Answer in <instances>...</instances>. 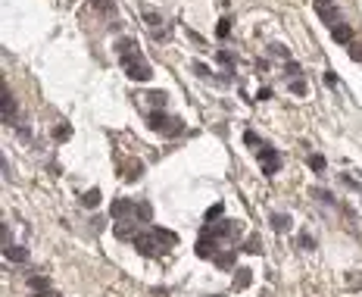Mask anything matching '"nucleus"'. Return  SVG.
Wrapping results in <instances>:
<instances>
[{"label": "nucleus", "mask_w": 362, "mask_h": 297, "mask_svg": "<svg viewBox=\"0 0 362 297\" xmlns=\"http://www.w3.org/2000/svg\"><path fill=\"white\" fill-rule=\"evenodd\" d=\"M243 232V225L241 219H222V222H206L203 229H200V238H225V241H235V238Z\"/></svg>", "instance_id": "obj_1"}, {"label": "nucleus", "mask_w": 362, "mask_h": 297, "mask_svg": "<svg viewBox=\"0 0 362 297\" xmlns=\"http://www.w3.org/2000/svg\"><path fill=\"white\" fill-rule=\"evenodd\" d=\"M122 63H125V75L131 78V81H150V78H153V69H150V66L144 63L141 50L125 53V56H122Z\"/></svg>", "instance_id": "obj_2"}, {"label": "nucleus", "mask_w": 362, "mask_h": 297, "mask_svg": "<svg viewBox=\"0 0 362 297\" xmlns=\"http://www.w3.org/2000/svg\"><path fill=\"white\" fill-rule=\"evenodd\" d=\"M131 244H134V251L141 254V257H162V254L169 251V247H162V241L156 238L153 229H150V232H137Z\"/></svg>", "instance_id": "obj_3"}, {"label": "nucleus", "mask_w": 362, "mask_h": 297, "mask_svg": "<svg viewBox=\"0 0 362 297\" xmlns=\"http://www.w3.org/2000/svg\"><path fill=\"white\" fill-rule=\"evenodd\" d=\"M259 163H262V172L265 175H275L278 172V166H281V153H278L275 147H259Z\"/></svg>", "instance_id": "obj_4"}, {"label": "nucleus", "mask_w": 362, "mask_h": 297, "mask_svg": "<svg viewBox=\"0 0 362 297\" xmlns=\"http://www.w3.org/2000/svg\"><path fill=\"white\" fill-rule=\"evenodd\" d=\"M131 213H134V204L128 197H119V200H113V204H110V216L113 219H128Z\"/></svg>", "instance_id": "obj_5"}, {"label": "nucleus", "mask_w": 362, "mask_h": 297, "mask_svg": "<svg viewBox=\"0 0 362 297\" xmlns=\"http://www.w3.org/2000/svg\"><path fill=\"white\" fill-rule=\"evenodd\" d=\"M194 254L200 257V260H216V254H219L216 238H200V241H197V247H194Z\"/></svg>", "instance_id": "obj_6"}, {"label": "nucleus", "mask_w": 362, "mask_h": 297, "mask_svg": "<svg viewBox=\"0 0 362 297\" xmlns=\"http://www.w3.org/2000/svg\"><path fill=\"white\" fill-rule=\"evenodd\" d=\"M0 88H3V85H0ZM3 122L6 125L16 122V100H13V94H9L6 88H3Z\"/></svg>", "instance_id": "obj_7"}, {"label": "nucleus", "mask_w": 362, "mask_h": 297, "mask_svg": "<svg viewBox=\"0 0 362 297\" xmlns=\"http://www.w3.org/2000/svg\"><path fill=\"white\" fill-rule=\"evenodd\" d=\"M169 119H172V116H166L162 110H153V113L147 116V125L153 128V132H159V135H162V132H166V125H169Z\"/></svg>", "instance_id": "obj_8"}, {"label": "nucleus", "mask_w": 362, "mask_h": 297, "mask_svg": "<svg viewBox=\"0 0 362 297\" xmlns=\"http://www.w3.org/2000/svg\"><path fill=\"white\" fill-rule=\"evenodd\" d=\"M250 282H253V269H247V266H238V269H235V291L250 288Z\"/></svg>", "instance_id": "obj_9"}, {"label": "nucleus", "mask_w": 362, "mask_h": 297, "mask_svg": "<svg viewBox=\"0 0 362 297\" xmlns=\"http://www.w3.org/2000/svg\"><path fill=\"white\" fill-rule=\"evenodd\" d=\"M3 257L9 260V263H28V251L25 247H16V244L3 247Z\"/></svg>", "instance_id": "obj_10"}, {"label": "nucleus", "mask_w": 362, "mask_h": 297, "mask_svg": "<svg viewBox=\"0 0 362 297\" xmlns=\"http://www.w3.org/2000/svg\"><path fill=\"white\" fill-rule=\"evenodd\" d=\"M331 34H334V41H337V44H353V28L344 25V22H337V25L331 28Z\"/></svg>", "instance_id": "obj_11"}, {"label": "nucleus", "mask_w": 362, "mask_h": 297, "mask_svg": "<svg viewBox=\"0 0 362 297\" xmlns=\"http://www.w3.org/2000/svg\"><path fill=\"white\" fill-rule=\"evenodd\" d=\"M113 232H116V238H122V241H125V238H131V241H134V235H137L134 222H125V219H122V222H116V229H113Z\"/></svg>", "instance_id": "obj_12"}, {"label": "nucleus", "mask_w": 362, "mask_h": 297, "mask_svg": "<svg viewBox=\"0 0 362 297\" xmlns=\"http://www.w3.org/2000/svg\"><path fill=\"white\" fill-rule=\"evenodd\" d=\"M290 225H294V219H290L287 213H275V216H272V229L275 232H287Z\"/></svg>", "instance_id": "obj_13"}, {"label": "nucleus", "mask_w": 362, "mask_h": 297, "mask_svg": "<svg viewBox=\"0 0 362 297\" xmlns=\"http://www.w3.org/2000/svg\"><path fill=\"white\" fill-rule=\"evenodd\" d=\"M53 141H69V138H72V125H69V122H60V125H53Z\"/></svg>", "instance_id": "obj_14"}, {"label": "nucleus", "mask_w": 362, "mask_h": 297, "mask_svg": "<svg viewBox=\"0 0 362 297\" xmlns=\"http://www.w3.org/2000/svg\"><path fill=\"white\" fill-rule=\"evenodd\" d=\"M216 266H219V269H235V251L216 254Z\"/></svg>", "instance_id": "obj_15"}, {"label": "nucleus", "mask_w": 362, "mask_h": 297, "mask_svg": "<svg viewBox=\"0 0 362 297\" xmlns=\"http://www.w3.org/2000/svg\"><path fill=\"white\" fill-rule=\"evenodd\" d=\"M100 204V191H97V188H91V191L88 194H81V207H88V210H94Z\"/></svg>", "instance_id": "obj_16"}, {"label": "nucleus", "mask_w": 362, "mask_h": 297, "mask_svg": "<svg viewBox=\"0 0 362 297\" xmlns=\"http://www.w3.org/2000/svg\"><path fill=\"white\" fill-rule=\"evenodd\" d=\"M184 132V122H181V119H169V125H166V132H162V135H166V138H175V135H181Z\"/></svg>", "instance_id": "obj_17"}, {"label": "nucleus", "mask_w": 362, "mask_h": 297, "mask_svg": "<svg viewBox=\"0 0 362 297\" xmlns=\"http://www.w3.org/2000/svg\"><path fill=\"white\" fill-rule=\"evenodd\" d=\"M243 251H247V254H262V238L259 235H250L247 244H243Z\"/></svg>", "instance_id": "obj_18"}, {"label": "nucleus", "mask_w": 362, "mask_h": 297, "mask_svg": "<svg viewBox=\"0 0 362 297\" xmlns=\"http://www.w3.org/2000/svg\"><path fill=\"white\" fill-rule=\"evenodd\" d=\"M28 285H31V291H47V288H50V279H44V276H28Z\"/></svg>", "instance_id": "obj_19"}, {"label": "nucleus", "mask_w": 362, "mask_h": 297, "mask_svg": "<svg viewBox=\"0 0 362 297\" xmlns=\"http://www.w3.org/2000/svg\"><path fill=\"white\" fill-rule=\"evenodd\" d=\"M147 100L162 110V106H166V100H169V94H166V91H150V94H147Z\"/></svg>", "instance_id": "obj_20"}, {"label": "nucleus", "mask_w": 362, "mask_h": 297, "mask_svg": "<svg viewBox=\"0 0 362 297\" xmlns=\"http://www.w3.org/2000/svg\"><path fill=\"white\" fill-rule=\"evenodd\" d=\"M297 244H300V251H315V238H312L309 232H303V235L297 238Z\"/></svg>", "instance_id": "obj_21"}, {"label": "nucleus", "mask_w": 362, "mask_h": 297, "mask_svg": "<svg viewBox=\"0 0 362 297\" xmlns=\"http://www.w3.org/2000/svg\"><path fill=\"white\" fill-rule=\"evenodd\" d=\"M153 232H156V238H159L162 244H175V241H178V238H175V232H169V229H159V225H156Z\"/></svg>", "instance_id": "obj_22"}, {"label": "nucleus", "mask_w": 362, "mask_h": 297, "mask_svg": "<svg viewBox=\"0 0 362 297\" xmlns=\"http://www.w3.org/2000/svg\"><path fill=\"white\" fill-rule=\"evenodd\" d=\"M290 91H294L297 97H303V94H309V88H306V81H303V78H290Z\"/></svg>", "instance_id": "obj_23"}, {"label": "nucleus", "mask_w": 362, "mask_h": 297, "mask_svg": "<svg viewBox=\"0 0 362 297\" xmlns=\"http://www.w3.org/2000/svg\"><path fill=\"white\" fill-rule=\"evenodd\" d=\"M309 166H312L315 172H325V166H328V160H325L322 153H312V157H309Z\"/></svg>", "instance_id": "obj_24"}, {"label": "nucleus", "mask_w": 362, "mask_h": 297, "mask_svg": "<svg viewBox=\"0 0 362 297\" xmlns=\"http://www.w3.org/2000/svg\"><path fill=\"white\" fill-rule=\"evenodd\" d=\"M141 172H144V166L141 163H131V166H128V172H125V178H128V182H134V178H141Z\"/></svg>", "instance_id": "obj_25"}, {"label": "nucleus", "mask_w": 362, "mask_h": 297, "mask_svg": "<svg viewBox=\"0 0 362 297\" xmlns=\"http://www.w3.org/2000/svg\"><path fill=\"white\" fill-rule=\"evenodd\" d=\"M216 34H219V38H228V34H231V19H219Z\"/></svg>", "instance_id": "obj_26"}, {"label": "nucleus", "mask_w": 362, "mask_h": 297, "mask_svg": "<svg viewBox=\"0 0 362 297\" xmlns=\"http://www.w3.org/2000/svg\"><path fill=\"white\" fill-rule=\"evenodd\" d=\"M137 219H141V222H150V216H153V210H150V204H137Z\"/></svg>", "instance_id": "obj_27"}, {"label": "nucleus", "mask_w": 362, "mask_h": 297, "mask_svg": "<svg viewBox=\"0 0 362 297\" xmlns=\"http://www.w3.org/2000/svg\"><path fill=\"white\" fill-rule=\"evenodd\" d=\"M222 210H225V207H222V204H213V207L206 210V222H216V219L222 216Z\"/></svg>", "instance_id": "obj_28"}, {"label": "nucleus", "mask_w": 362, "mask_h": 297, "mask_svg": "<svg viewBox=\"0 0 362 297\" xmlns=\"http://www.w3.org/2000/svg\"><path fill=\"white\" fill-rule=\"evenodd\" d=\"M216 59H219L222 66H231V63H235V53H231V50H219V53H216Z\"/></svg>", "instance_id": "obj_29"}, {"label": "nucleus", "mask_w": 362, "mask_h": 297, "mask_svg": "<svg viewBox=\"0 0 362 297\" xmlns=\"http://www.w3.org/2000/svg\"><path fill=\"white\" fill-rule=\"evenodd\" d=\"M272 53H275V56H281V59H287V63H290V50H287L284 44H272Z\"/></svg>", "instance_id": "obj_30"}, {"label": "nucleus", "mask_w": 362, "mask_h": 297, "mask_svg": "<svg viewBox=\"0 0 362 297\" xmlns=\"http://www.w3.org/2000/svg\"><path fill=\"white\" fill-rule=\"evenodd\" d=\"M312 197H319L322 204H334V197H331L328 191H322V188H315V191H312Z\"/></svg>", "instance_id": "obj_31"}, {"label": "nucleus", "mask_w": 362, "mask_h": 297, "mask_svg": "<svg viewBox=\"0 0 362 297\" xmlns=\"http://www.w3.org/2000/svg\"><path fill=\"white\" fill-rule=\"evenodd\" d=\"M300 72H303V69H300L297 63H287V66H284V75H290V78H300Z\"/></svg>", "instance_id": "obj_32"}, {"label": "nucleus", "mask_w": 362, "mask_h": 297, "mask_svg": "<svg viewBox=\"0 0 362 297\" xmlns=\"http://www.w3.org/2000/svg\"><path fill=\"white\" fill-rule=\"evenodd\" d=\"M144 19H147V25H150V28H156L159 22H162V19H159L156 13H144Z\"/></svg>", "instance_id": "obj_33"}, {"label": "nucleus", "mask_w": 362, "mask_h": 297, "mask_svg": "<svg viewBox=\"0 0 362 297\" xmlns=\"http://www.w3.org/2000/svg\"><path fill=\"white\" fill-rule=\"evenodd\" d=\"M325 85H328V88H337L341 81H337V75H334V72H325Z\"/></svg>", "instance_id": "obj_34"}, {"label": "nucleus", "mask_w": 362, "mask_h": 297, "mask_svg": "<svg viewBox=\"0 0 362 297\" xmlns=\"http://www.w3.org/2000/svg\"><path fill=\"white\" fill-rule=\"evenodd\" d=\"M350 59H356V63L362 59V47H359V44H353V47H350Z\"/></svg>", "instance_id": "obj_35"}, {"label": "nucleus", "mask_w": 362, "mask_h": 297, "mask_svg": "<svg viewBox=\"0 0 362 297\" xmlns=\"http://www.w3.org/2000/svg\"><path fill=\"white\" fill-rule=\"evenodd\" d=\"M243 141H247V144H259V138H256V132H243ZM262 147V144H259Z\"/></svg>", "instance_id": "obj_36"}, {"label": "nucleus", "mask_w": 362, "mask_h": 297, "mask_svg": "<svg viewBox=\"0 0 362 297\" xmlns=\"http://www.w3.org/2000/svg\"><path fill=\"white\" fill-rule=\"evenodd\" d=\"M34 297H60V291H53V288H47V291H34Z\"/></svg>", "instance_id": "obj_37"}, {"label": "nucleus", "mask_w": 362, "mask_h": 297, "mask_svg": "<svg viewBox=\"0 0 362 297\" xmlns=\"http://www.w3.org/2000/svg\"><path fill=\"white\" fill-rule=\"evenodd\" d=\"M194 72H197V75H209V66H203V63H194Z\"/></svg>", "instance_id": "obj_38"}, {"label": "nucleus", "mask_w": 362, "mask_h": 297, "mask_svg": "<svg viewBox=\"0 0 362 297\" xmlns=\"http://www.w3.org/2000/svg\"><path fill=\"white\" fill-rule=\"evenodd\" d=\"M97 9H113V0H94Z\"/></svg>", "instance_id": "obj_39"}, {"label": "nucleus", "mask_w": 362, "mask_h": 297, "mask_svg": "<svg viewBox=\"0 0 362 297\" xmlns=\"http://www.w3.org/2000/svg\"><path fill=\"white\" fill-rule=\"evenodd\" d=\"M256 97H259V100H268V97H272V88H259V94H256Z\"/></svg>", "instance_id": "obj_40"}, {"label": "nucleus", "mask_w": 362, "mask_h": 297, "mask_svg": "<svg viewBox=\"0 0 362 297\" xmlns=\"http://www.w3.org/2000/svg\"><path fill=\"white\" fill-rule=\"evenodd\" d=\"M334 0H315V9H325V6H331Z\"/></svg>", "instance_id": "obj_41"}, {"label": "nucleus", "mask_w": 362, "mask_h": 297, "mask_svg": "<svg viewBox=\"0 0 362 297\" xmlns=\"http://www.w3.org/2000/svg\"><path fill=\"white\" fill-rule=\"evenodd\" d=\"M209 297H222V294H209Z\"/></svg>", "instance_id": "obj_42"}, {"label": "nucleus", "mask_w": 362, "mask_h": 297, "mask_svg": "<svg viewBox=\"0 0 362 297\" xmlns=\"http://www.w3.org/2000/svg\"><path fill=\"white\" fill-rule=\"evenodd\" d=\"M219 3H228V0H219Z\"/></svg>", "instance_id": "obj_43"}]
</instances>
